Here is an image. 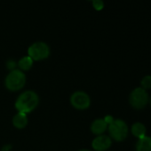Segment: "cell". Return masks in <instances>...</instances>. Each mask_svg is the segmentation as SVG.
I'll list each match as a JSON object with an SVG mask.
<instances>
[{"mask_svg":"<svg viewBox=\"0 0 151 151\" xmlns=\"http://www.w3.org/2000/svg\"><path fill=\"white\" fill-rule=\"evenodd\" d=\"M150 97L148 92L142 88H135L129 96V104L135 110H142L149 104Z\"/></svg>","mask_w":151,"mask_h":151,"instance_id":"cell-4","label":"cell"},{"mask_svg":"<svg viewBox=\"0 0 151 151\" xmlns=\"http://www.w3.org/2000/svg\"><path fill=\"white\" fill-rule=\"evenodd\" d=\"M28 120L27 114L21 112H17L12 118V125L18 129H22L26 127V126L28 125Z\"/></svg>","mask_w":151,"mask_h":151,"instance_id":"cell-9","label":"cell"},{"mask_svg":"<svg viewBox=\"0 0 151 151\" xmlns=\"http://www.w3.org/2000/svg\"><path fill=\"white\" fill-rule=\"evenodd\" d=\"M108 131L109 134V136L111 138V140L121 142L127 138L129 134V127L123 119H117L108 126Z\"/></svg>","mask_w":151,"mask_h":151,"instance_id":"cell-2","label":"cell"},{"mask_svg":"<svg viewBox=\"0 0 151 151\" xmlns=\"http://www.w3.org/2000/svg\"><path fill=\"white\" fill-rule=\"evenodd\" d=\"M112 145V140L109 135L101 134L96 136L92 142V147L96 151L108 150Z\"/></svg>","mask_w":151,"mask_h":151,"instance_id":"cell-7","label":"cell"},{"mask_svg":"<svg viewBox=\"0 0 151 151\" xmlns=\"http://www.w3.org/2000/svg\"><path fill=\"white\" fill-rule=\"evenodd\" d=\"M26 83V74L20 69H13L8 73L4 79L5 88L11 91L21 89Z\"/></svg>","mask_w":151,"mask_h":151,"instance_id":"cell-3","label":"cell"},{"mask_svg":"<svg viewBox=\"0 0 151 151\" xmlns=\"http://www.w3.org/2000/svg\"><path fill=\"white\" fill-rule=\"evenodd\" d=\"M78 151H92V150H87V149H83V150H78Z\"/></svg>","mask_w":151,"mask_h":151,"instance_id":"cell-17","label":"cell"},{"mask_svg":"<svg viewBox=\"0 0 151 151\" xmlns=\"http://www.w3.org/2000/svg\"><path fill=\"white\" fill-rule=\"evenodd\" d=\"M33 63H34V60L30 57L24 56V57L20 58V60L18 61V66H19V69L21 70L22 72L28 71L32 67Z\"/></svg>","mask_w":151,"mask_h":151,"instance_id":"cell-12","label":"cell"},{"mask_svg":"<svg viewBox=\"0 0 151 151\" xmlns=\"http://www.w3.org/2000/svg\"><path fill=\"white\" fill-rule=\"evenodd\" d=\"M39 103L38 95L33 90H26L19 95L17 97L14 106L18 112L24 114L30 113L33 111Z\"/></svg>","mask_w":151,"mask_h":151,"instance_id":"cell-1","label":"cell"},{"mask_svg":"<svg viewBox=\"0 0 151 151\" xmlns=\"http://www.w3.org/2000/svg\"><path fill=\"white\" fill-rule=\"evenodd\" d=\"M93 7H94L95 10L101 11L104 7V2L101 1V0H93Z\"/></svg>","mask_w":151,"mask_h":151,"instance_id":"cell-14","label":"cell"},{"mask_svg":"<svg viewBox=\"0 0 151 151\" xmlns=\"http://www.w3.org/2000/svg\"><path fill=\"white\" fill-rule=\"evenodd\" d=\"M15 66H16L15 61H13V60H8V61H7V63H6V67H7L10 71L15 69Z\"/></svg>","mask_w":151,"mask_h":151,"instance_id":"cell-15","label":"cell"},{"mask_svg":"<svg viewBox=\"0 0 151 151\" xmlns=\"http://www.w3.org/2000/svg\"><path fill=\"white\" fill-rule=\"evenodd\" d=\"M114 119H114L112 116H110V115H108V116H106V117L104 118V120H105V122L108 124V126H109V124H111V123L113 122Z\"/></svg>","mask_w":151,"mask_h":151,"instance_id":"cell-16","label":"cell"},{"mask_svg":"<svg viewBox=\"0 0 151 151\" xmlns=\"http://www.w3.org/2000/svg\"><path fill=\"white\" fill-rule=\"evenodd\" d=\"M136 151H151V137L144 136L138 140L135 145Z\"/></svg>","mask_w":151,"mask_h":151,"instance_id":"cell-11","label":"cell"},{"mask_svg":"<svg viewBox=\"0 0 151 151\" xmlns=\"http://www.w3.org/2000/svg\"><path fill=\"white\" fill-rule=\"evenodd\" d=\"M71 105L77 110L88 109L91 105V98L89 95L82 90L74 92L70 96Z\"/></svg>","mask_w":151,"mask_h":151,"instance_id":"cell-6","label":"cell"},{"mask_svg":"<svg viewBox=\"0 0 151 151\" xmlns=\"http://www.w3.org/2000/svg\"><path fill=\"white\" fill-rule=\"evenodd\" d=\"M131 132H132L133 136L138 138V140L147 135L146 134H147V128H146L145 125L142 122L134 123L131 127Z\"/></svg>","mask_w":151,"mask_h":151,"instance_id":"cell-10","label":"cell"},{"mask_svg":"<svg viewBox=\"0 0 151 151\" xmlns=\"http://www.w3.org/2000/svg\"><path fill=\"white\" fill-rule=\"evenodd\" d=\"M149 103H150V106H151V97L150 98V101H149Z\"/></svg>","mask_w":151,"mask_h":151,"instance_id":"cell-18","label":"cell"},{"mask_svg":"<svg viewBox=\"0 0 151 151\" xmlns=\"http://www.w3.org/2000/svg\"><path fill=\"white\" fill-rule=\"evenodd\" d=\"M51 52L49 45L42 41L33 42L28 49V56L34 61H40L49 57Z\"/></svg>","mask_w":151,"mask_h":151,"instance_id":"cell-5","label":"cell"},{"mask_svg":"<svg viewBox=\"0 0 151 151\" xmlns=\"http://www.w3.org/2000/svg\"><path fill=\"white\" fill-rule=\"evenodd\" d=\"M90 128L92 133L98 136L103 134L106 130H108V124L105 122L104 119H96L92 122Z\"/></svg>","mask_w":151,"mask_h":151,"instance_id":"cell-8","label":"cell"},{"mask_svg":"<svg viewBox=\"0 0 151 151\" xmlns=\"http://www.w3.org/2000/svg\"><path fill=\"white\" fill-rule=\"evenodd\" d=\"M141 88L145 89L146 91L151 88V75L144 76L141 81Z\"/></svg>","mask_w":151,"mask_h":151,"instance_id":"cell-13","label":"cell"}]
</instances>
